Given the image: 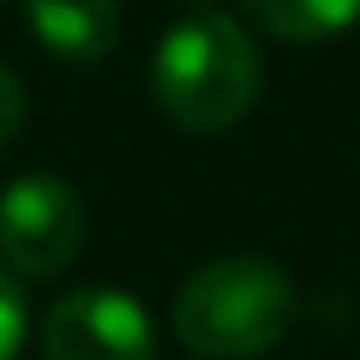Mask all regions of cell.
I'll use <instances>...</instances> for the list:
<instances>
[{
	"mask_svg": "<svg viewBox=\"0 0 360 360\" xmlns=\"http://www.w3.org/2000/svg\"><path fill=\"white\" fill-rule=\"evenodd\" d=\"M169 323L180 345L202 360H255L292 334L297 286L265 255H228L180 286Z\"/></svg>",
	"mask_w": 360,
	"mask_h": 360,
	"instance_id": "7a4b0ae2",
	"label": "cell"
},
{
	"mask_svg": "<svg viewBox=\"0 0 360 360\" xmlns=\"http://www.w3.org/2000/svg\"><path fill=\"white\" fill-rule=\"evenodd\" d=\"M85 249V202L64 175H16L0 191V259L27 281H53Z\"/></svg>",
	"mask_w": 360,
	"mask_h": 360,
	"instance_id": "3957f363",
	"label": "cell"
},
{
	"mask_svg": "<svg viewBox=\"0 0 360 360\" xmlns=\"http://www.w3.org/2000/svg\"><path fill=\"white\" fill-rule=\"evenodd\" d=\"M27 32L58 64H101L122 43V6L117 0H22Z\"/></svg>",
	"mask_w": 360,
	"mask_h": 360,
	"instance_id": "5b68a950",
	"label": "cell"
},
{
	"mask_svg": "<svg viewBox=\"0 0 360 360\" xmlns=\"http://www.w3.org/2000/svg\"><path fill=\"white\" fill-rule=\"evenodd\" d=\"M186 6H196V11H212V0H186Z\"/></svg>",
	"mask_w": 360,
	"mask_h": 360,
	"instance_id": "9c48e42d",
	"label": "cell"
},
{
	"mask_svg": "<svg viewBox=\"0 0 360 360\" xmlns=\"http://www.w3.org/2000/svg\"><path fill=\"white\" fill-rule=\"evenodd\" d=\"M27 345V297L11 265H0V360H16Z\"/></svg>",
	"mask_w": 360,
	"mask_h": 360,
	"instance_id": "52a82bcc",
	"label": "cell"
},
{
	"mask_svg": "<svg viewBox=\"0 0 360 360\" xmlns=\"http://www.w3.org/2000/svg\"><path fill=\"white\" fill-rule=\"evenodd\" d=\"M159 339L148 307L117 286H79L58 297L43 318L48 360H154Z\"/></svg>",
	"mask_w": 360,
	"mask_h": 360,
	"instance_id": "277c9868",
	"label": "cell"
},
{
	"mask_svg": "<svg viewBox=\"0 0 360 360\" xmlns=\"http://www.w3.org/2000/svg\"><path fill=\"white\" fill-rule=\"evenodd\" d=\"M154 101L180 133L212 138L238 127L255 112L265 90L259 48L233 16L223 11H191L180 16L154 48Z\"/></svg>",
	"mask_w": 360,
	"mask_h": 360,
	"instance_id": "6da1fadb",
	"label": "cell"
},
{
	"mask_svg": "<svg viewBox=\"0 0 360 360\" xmlns=\"http://www.w3.org/2000/svg\"><path fill=\"white\" fill-rule=\"evenodd\" d=\"M244 11L281 43H328L360 22V0H244Z\"/></svg>",
	"mask_w": 360,
	"mask_h": 360,
	"instance_id": "8992f818",
	"label": "cell"
},
{
	"mask_svg": "<svg viewBox=\"0 0 360 360\" xmlns=\"http://www.w3.org/2000/svg\"><path fill=\"white\" fill-rule=\"evenodd\" d=\"M0 6H6V0H0Z\"/></svg>",
	"mask_w": 360,
	"mask_h": 360,
	"instance_id": "30bf717a",
	"label": "cell"
},
{
	"mask_svg": "<svg viewBox=\"0 0 360 360\" xmlns=\"http://www.w3.org/2000/svg\"><path fill=\"white\" fill-rule=\"evenodd\" d=\"M22 122H27V90L16 79V69L0 64V148L22 133Z\"/></svg>",
	"mask_w": 360,
	"mask_h": 360,
	"instance_id": "ba28073f",
	"label": "cell"
}]
</instances>
